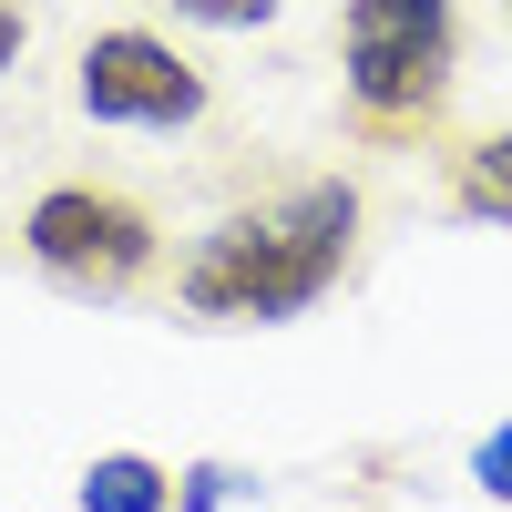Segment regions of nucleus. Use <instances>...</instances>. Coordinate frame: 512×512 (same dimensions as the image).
<instances>
[{
	"label": "nucleus",
	"instance_id": "4",
	"mask_svg": "<svg viewBox=\"0 0 512 512\" xmlns=\"http://www.w3.org/2000/svg\"><path fill=\"white\" fill-rule=\"evenodd\" d=\"M82 113L93 123H134V134H175L205 113V72L154 31H93L82 41Z\"/></svg>",
	"mask_w": 512,
	"mask_h": 512
},
{
	"label": "nucleus",
	"instance_id": "6",
	"mask_svg": "<svg viewBox=\"0 0 512 512\" xmlns=\"http://www.w3.org/2000/svg\"><path fill=\"white\" fill-rule=\"evenodd\" d=\"M82 512H175V472L144 451H103L82 472Z\"/></svg>",
	"mask_w": 512,
	"mask_h": 512
},
{
	"label": "nucleus",
	"instance_id": "10",
	"mask_svg": "<svg viewBox=\"0 0 512 512\" xmlns=\"http://www.w3.org/2000/svg\"><path fill=\"white\" fill-rule=\"evenodd\" d=\"M21 41H31V21L11 11V0H0V72H11V62H21Z\"/></svg>",
	"mask_w": 512,
	"mask_h": 512
},
{
	"label": "nucleus",
	"instance_id": "3",
	"mask_svg": "<svg viewBox=\"0 0 512 512\" xmlns=\"http://www.w3.org/2000/svg\"><path fill=\"white\" fill-rule=\"evenodd\" d=\"M21 246H31V267L52 287L123 297V287H144V267H154V216L134 195H113V185H52L21 216Z\"/></svg>",
	"mask_w": 512,
	"mask_h": 512
},
{
	"label": "nucleus",
	"instance_id": "1",
	"mask_svg": "<svg viewBox=\"0 0 512 512\" xmlns=\"http://www.w3.org/2000/svg\"><path fill=\"white\" fill-rule=\"evenodd\" d=\"M349 246H359V185L349 175H318L256 216H226L185 256V318H226V328H277V318H308L318 297L349 277Z\"/></svg>",
	"mask_w": 512,
	"mask_h": 512
},
{
	"label": "nucleus",
	"instance_id": "2",
	"mask_svg": "<svg viewBox=\"0 0 512 512\" xmlns=\"http://www.w3.org/2000/svg\"><path fill=\"white\" fill-rule=\"evenodd\" d=\"M451 62H461L451 0H349L338 11V72L369 134H420L451 103Z\"/></svg>",
	"mask_w": 512,
	"mask_h": 512
},
{
	"label": "nucleus",
	"instance_id": "9",
	"mask_svg": "<svg viewBox=\"0 0 512 512\" xmlns=\"http://www.w3.org/2000/svg\"><path fill=\"white\" fill-rule=\"evenodd\" d=\"M472 482H482L492 502H512V420H502V431H482V441H472Z\"/></svg>",
	"mask_w": 512,
	"mask_h": 512
},
{
	"label": "nucleus",
	"instance_id": "5",
	"mask_svg": "<svg viewBox=\"0 0 512 512\" xmlns=\"http://www.w3.org/2000/svg\"><path fill=\"white\" fill-rule=\"evenodd\" d=\"M451 216H472V226H512V123L451 154Z\"/></svg>",
	"mask_w": 512,
	"mask_h": 512
},
{
	"label": "nucleus",
	"instance_id": "11",
	"mask_svg": "<svg viewBox=\"0 0 512 512\" xmlns=\"http://www.w3.org/2000/svg\"><path fill=\"white\" fill-rule=\"evenodd\" d=\"M502 21H512V0H502Z\"/></svg>",
	"mask_w": 512,
	"mask_h": 512
},
{
	"label": "nucleus",
	"instance_id": "8",
	"mask_svg": "<svg viewBox=\"0 0 512 512\" xmlns=\"http://www.w3.org/2000/svg\"><path fill=\"white\" fill-rule=\"evenodd\" d=\"M246 492V472H226V461H195V472L175 482V512H226Z\"/></svg>",
	"mask_w": 512,
	"mask_h": 512
},
{
	"label": "nucleus",
	"instance_id": "7",
	"mask_svg": "<svg viewBox=\"0 0 512 512\" xmlns=\"http://www.w3.org/2000/svg\"><path fill=\"white\" fill-rule=\"evenodd\" d=\"M175 21H205V31H267L277 0H164Z\"/></svg>",
	"mask_w": 512,
	"mask_h": 512
}]
</instances>
